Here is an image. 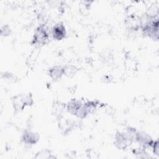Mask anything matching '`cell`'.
I'll return each mask as SVG.
<instances>
[{
  "mask_svg": "<svg viewBox=\"0 0 159 159\" xmlns=\"http://www.w3.org/2000/svg\"><path fill=\"white\" fill-rule=\"evenodd\" d=\"M40 139L39 134L29 130H25L22 134L21 141L26 145H34L37 143Z\"/></svg>",
  "mask_w": 159,
  "mask_h": 159,
  "instance_id": "4",
  "label": "cell"
},
{
  "mask_svg": "<svg viewBox=\"0 0 159 159\" xmlns=\"http://www.w3.org/2000/svg\"><path fill=\"white\" fill-rule=\"evenodd\" d=\"M139 145L140 147H143L145 148H150L153 140L151 136L143 131H137L135 136V140Z\"/></svg>",
  "mask_w": 159,
  "mask_h": 159,
  "instance_id": "2",
  "label": "cell"
},
{
  "mask_svg": "<svg viewBox=\"0 0 159 159\" xmlns=\"http://www.w3.org/2000/svg\"><path fill=\"white\" fill-rule=\"evenodd\" d=\"M35 158H53L54 157L48 150H42L36 153Z\"/></svg>",
  "mask_w": 159,
  "mask_h": 159,
  "instance_id": "12",
  "label": "cell"
},
{
  "mask_svg": "<svg viewBox=\"0 0 159 159\" xmlns=\"http://www.w3.org/2000/svg\"><path fill=\"white\" fill-rule=\"evenodd\" d=\"M48 28L45 24H40L35 30L32 39V44L36 47H40L48 43L50 39Z\"/></svg>",
  "mask_w": 159,
  "mask_h": 159,
  "instance_id": "1",
  "label": "cell"
},
{
  "mask_svg": "<svg viewBox=\"0 0 159 159\" xmlns=\"http://www.w3.org/2000/svg\"><path fill=\"white\" fill-rule=\"evenodd\" d=\"M153 149V152L155 155H158V142L157 140H154L151 147Z\"/></svg>",
  "mask_w": 159,
  "mask_h": 159,
  "instance_id": "15",
  "label": "cell"
},
{
  "mask_svg": "<svg viewBox=\"0 0 159 159\" xmlns=\"http://www.w3.org/2000/svg\"><path fill=\"white\" fill-rule=\"evenodd\" d=\"M132 143L127 139L124 132H117L114 135V145L119 150H125L129 147Z\"/></svg>",
  "mask_w": 159,
  "mask_h": 159,
  "instance_id": "3",
  "label": "cell"
},
{
  "mask_svg": "<svg viewBox=\"0 0 159 159\" xmlns=\"http://www.w3.org/2000/svg\"><path fill=\"white\" fill-rule=\"evenodd\" d=\"M12 106L16 112H19L25 107L22 101L21 95H17L13 98Z\"/></svg>",
  "mask_w": 159,
  "mask_h": 159,
  "instance_id": "9",
  "label": "cell"
},
{
  "mask_svg": "<svg viewBox=\"0 0 159 159\" xmlns=\"http://www.w3.org/2000/svg\"><path fill=\"white\" fill-rule=\"evenodd\" d=\"M11 33V27L8 24H4L1 27V35L4 37L9 36Z\"/></svg>",
  "mask_w": 159,
  "mask_h": 159,
  "instance_id": "14",
  "label": "cell"
},
{
  "mask_svg": "<svg viewBox=\"0 0 159 159\" xmlns=\"http://www.w3.org/2000/svg\"><path fill=\"white\" fill-rule=\"evenodd\" d=\"M83 102L80 99H72L66 104V110L71 115H75L78 110L82 106Z\"/></svg>",
  "mask_w": 159,
  "mask_h": 159,
  "instance_id": "7",
  "label": "cell"
},
{
  "mask_svg": "<svg viewBox=\"0 0 159 159\" xmlns=\"http://www.w3.org/2000/svg\"><path fill=\"white\" fill-rule=\"evenodd\" d=\"M65 109H66V104H64L60 101H56L53 104V113L57 120L61 119L63 116V112Z\"/></svg>",
  "mask_w": 159,
  "mask_h": 159,
  "instance_id": "8",
  "label": "cell"
},
{
  "mask_svg": "<svg viewBox=\"0 0 159 159\" xmlns=\"http://www.w3.org/2000/svg\"><path fill=\"white\" fill-rule=\"evenodd\" d=\"M48 75L52 80L57 81L64 75V66L56 65L51 67L48 70Z\"/></svg>",
  "mask_w": 159,
  "mask_h": 159,
  "instance_id": "6",
  "label": "cell"
},
{
  "mask_svg": "<svg viewBox=\"0 0 159 159\" xmlns=\"http://www.w3.org/2000/svg\"><path fill=\"white\" fill-rule=\"evenodd\" d=\"M78 71V68L72 65H64V75L68 77H72Z\"/></svg>",
  "mask_w": 159,
  "mask_h": 159,
  "instance_id": "10",
  "label": "cell"
},
{
  "mask_svg": "<svg viewBox=\"0 0 159 159\" xmlns=\"http://www.w3.org/2000/svg\"><path fill=\"white\" fill-rule=\"evenodd\" d=\"M146 148L142 147H139L137 148H135L133 150V153L134 155H136L137 157L139 158H148L149 157L147 156V153L146 152L145 150Z\"/></svg>",
  "mask_w": 159,
  "mask_h": 159,
  "instance_id": "13",
  "label": "cell"
},
{
  "mask_svg": "<svg viewBox=\"0 0 159 159\" xmlns=\"http://www.w3.org/2000/svg\"><path fill=\"white\" fill-rule=\"evenodd\" d=\"M21 98L22 99V101L25 105V106H30L33 105L34 104V99L33 96L32 94L28 93V94H20Z\"/></svg>",
  "mask_w": 159,
  "mask_h": 159,
  "instance_id": "11",
  "label": "cell"
},
{
  "mask_svg": "<svg viewBox=\"0 0 159 159\" xmlns=\"http://www.w3.org/2000/svg\"><path fill=\"white\" fill-rule=\"evenodd\" d=\"M51 35L53 39L61 40L65 39L66 35V30L65 25L62 22H58L52 27Z\"/></svg>",
  "mask_w": 159,
  "mask_h": 159,
  "instance_id": "5",
  "label": "cell"
}]
</instances>
